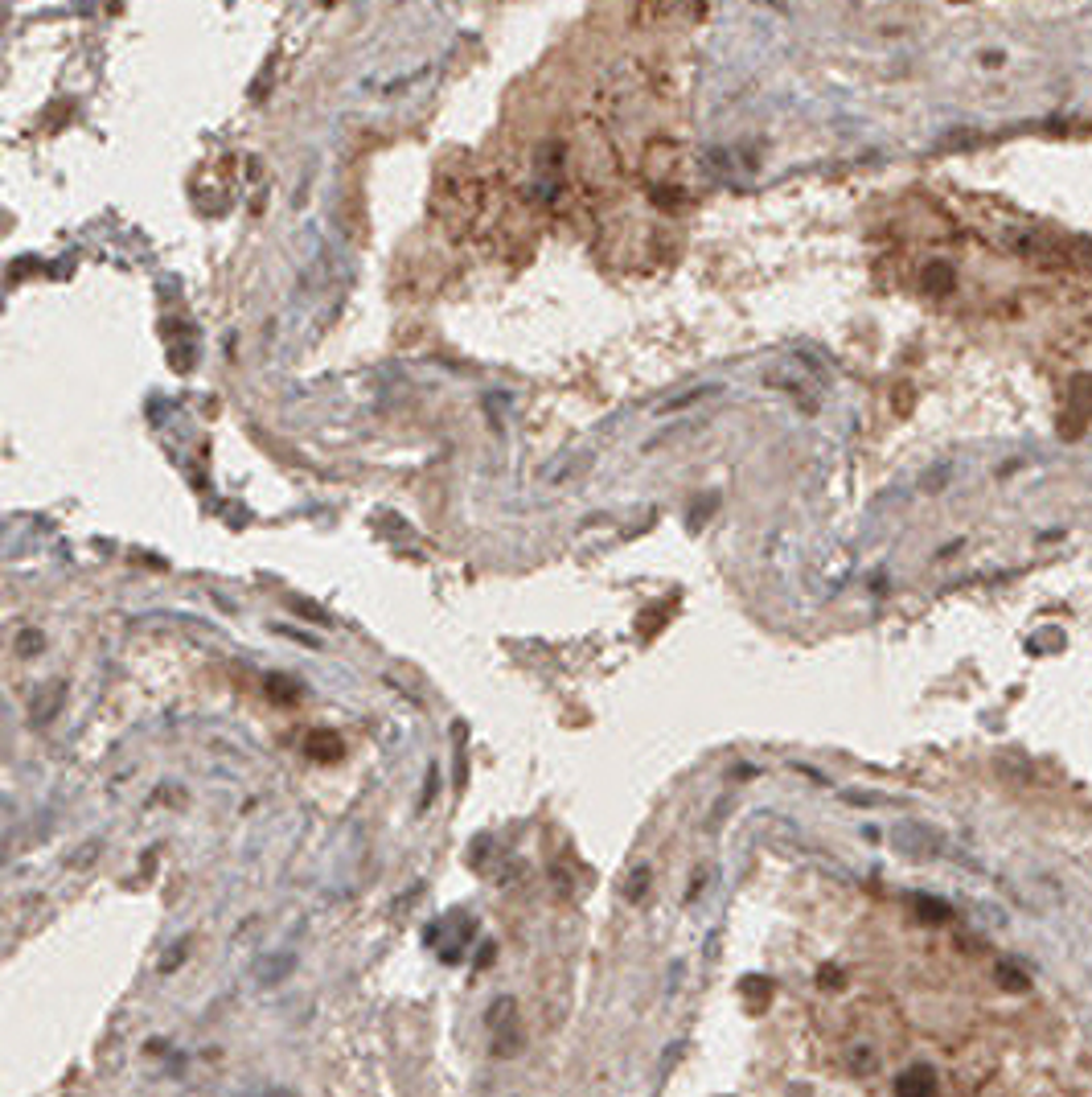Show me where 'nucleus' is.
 <instances>
[{
    "instance_id": "6e6552de",
    "label": "nucleus",
    "mask_w": 1092,
    "mask_h": 1097,
    "mask_svg": "<svg viewBox=\"0 0 1092 1097\" xmlns=\"http://www.w3.org/2000/svg\"><path fill=\"white\" fill-rule=\"evenodd\" d=\"M743 995H751L747 1003L760 1012V1007H768V995H772V983L768 979H743Z\"/></svg>"
},
{
    "instance_id": "0eeeda50",
    "label": "nucleus",
    "mask_w": 1092,
    "mask_h": 1097,
    "mask_svg": "<svg viewBox=\"0 0 1092 1097\" xmlns=\"http://www.w3.org/2000/svg\"><path fill=\"white\" fill-rule=\"evenodd\" d=\"M263 687H268V695H272L280 708H288V704H296V699H301V687H296L292 679H284V675H268V683H263Z\"/></svg>"
},
{
    "instance_id": "1a4fd4ad",
    "label": "nucleus",
    "mask_w": 1092,
    "mask_h": 1097,
    "mask_svg": "<svg viewBox=\"0 0 1092 1097\" xmlns=\"http://www.w3.org/2000/svg\"><path fill=\"white\" fill-rule=\"evenodd\" d=\"M916 909H920V917H924V921H949V917H953V913H949V904H937L932 896H920V904H916Z\"/></svg>"
},
{
    "instance_id": "20e7f679",
    "label": "nucleus",
    "mask_w": 1092,
    "mask_h": 1097,
    "mask_svg": "<svg viewBox=\"0 0 1092 1097\" xmlns=\"http://www.w3.org/2000/svg\"><path fill=\"white\" fill-rule=\"evenodd\" d=\"M305 752H309L313 760H338L346 748H342V740H338L333 731H313V735L305 740Z\"/></svg>"
},
{
    "instance_id": "39448f33",
    "label": "nucleus",
    "mask_w": 1092,
    "mask_h": 1097,
    "mask_svg": "<svg viewBox=\"0 0 1092 1097\" xmlns=\"http://www.w3.org/2000/svg\"><path fill=\"white\" fill-rule=\"evenodd\" d=\"M994 979H998V987H1002V991H1015V995L1031 987V974H1027V966H1019V962H1011V958L994 966Z\"/></svg>"
},
{
    "instance_id": "9b49d317",
    "label": "nucleus",
    "mask_w": 1092,
    "mask_h": 1097,
    "mask_svg": "<svg viewBox=\"0 0 1092 1097\" xmlns=\"http://www.w3.org/2000/svg\"><path fill=\"white\" fill-rule=\"evenodd\" d=\"M953 4H970V0H953Z\"/></svg>"
},
{
    "instance_id": "9d476101",
    "label": "nucleus",
    "mask_w": 1092,
    "mask_h": 1097,
    "mask_svg": "<svg viewBox=\"0 0 1092 1097\" xmlns=\"http://www.w3.org/2000/svg\"><path fill=\"white\" fill-rule=\"evenodd\" d=\"M821 983H825V987H838V983H842V974H838V970H825V974H821Z\"/></svg>"
},
{
    "instance_id": "f03ea898",
    "label": "nucleus",
    "mask_w": 1092,
    "mask_h": 1097,
    "mask_svg": "<svg viewBox=\"0 0 1092 1097\" xmlns=\"http://www.w3.org/2000/svg\"><path fill=\"white\" fill-rule=\"evenodd\" d=\"M489 1028H493V1053L497 1057H514L518 1053V1020H514V999H501L489 1012Z\"/></svg>"
},
{
    "instance_id": "7ed1b4c3",
    "label": "nucleus",
    "mask_w": 1092,
    "mask_h": 1097,
    "mask_svg": "<svg viewBox=\"0 0 1092 1097\" xmlns=\"http://www.w3.org/2000/svg\"><path fill=\"white\" fill-rule=\"evenodd\" d=\"M895 1097H941V1082L932 1065H908L895 1077Z\"/></svg>"
},
{
    "instance_id": "423d86ee",
    "label": "nucleus",
    "mask_w": 1092,
    "mask_h": 1097,
    "mask_svg": "<svg viewBox=\"0 0 1092 1097\" xmlns=\"http://www.w3.org/2000/svg\"><path fill=\"white\" fill-rule=\"evenodd\" d=\"M953 284H957V276H953V268H949V264H928V272H924V288H928L932 297H945V293H953Z\"/></svg>"
},
{
    "instance_id": "f257e3e1",
    "label": "nucleus",
    "mask_w": 1092,
    "mask_h": 1097,
    "mask_svg": "<svg viewBox=\"0 0 1092 1097\" xmlns=\"http://www.w3.org/2000/svg\"><path fill=\"white\" fill-rule=\"evenodd\" d=\"M1023 255L1044 268H1092V239L1085 235H1035L1023 239Z\"/></svg>"
}]
</instances>
